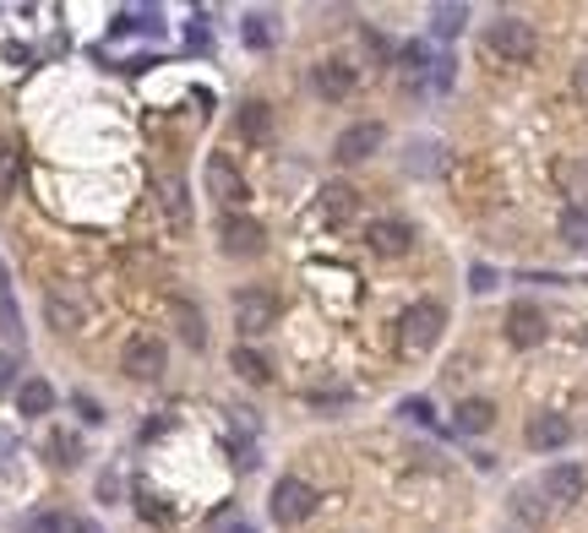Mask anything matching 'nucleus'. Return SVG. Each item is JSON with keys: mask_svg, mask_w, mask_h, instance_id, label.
I'll list each match as a JSON object with an SVG mask.
<instances>
[{"mask_svg": "<svg viewBox=\"0 0 588 533\" xmlns=\"http://www.w3.org/2000/svg\"><path fill=\"white\" fill-rule=\"evenodd\" d=\"M562 235H567V246H588V218L584 213H567V218H562Z\"/></svg>", "mask_w": 588, "mask_h": 533, "instance_id": "72a5a7b5", "label": "nucleus"}, {"mask_svg": "<svg viewBox=\"0 0 588 533\" xmlns=\"http://www.w3.org/2000/svg\"><path fill=\"white\" fill-rule=\"evenodd\" d=\"M202 180H207V196H213V202H224L229 213H235V207H240V202L251 196L246 174H240V169H235V158H224V152H213V158H207Z\"/></svg>", "mask_w": 588, "mask_h": 533, "instance_id": "20e7f679", "label": "nucleus"}, {"mask_svg": "<svg viewBox=\"0 0 588 533\" xmlns=\"http://www.w3.org/2000/svg\"><path fill=\"white\" fill-rule=\"evenodd\" d=\"M398 413H404L409 424H437V408H431L426 398H404L398 402Z\"/></svg>", "mask_w": 588, "mask_h": 533, "instance_id": "2f4dec72", "label": "nucleus"}, {"mask_svg": "<svg viewBox=\"0 0 588 533\" xmlns=\"http://www.w3.org/2000/svg\"><path fill=\"white\" fill-rule=\"evenodd\" d=\"M121 371H126L132 382H158V376H163V343H158V338H132L126 354H121Z\"/></svg>", "mask_w": 588, "mask_h": 533, "instance_id": "f8f14e48", "label": "nucleus"}, {"mask_svg": "<svg viewBox=\"0 0 588 533\" xmlns=\"http://www.w3.org/2000/svg\"><path fill=\"white\" fill-rule=\"evenodd\" d=\"M16 174H22V152H16V147H0V196L16 185Z\"/></svg>", "mask_w": 588, "mask_h": 533, "instance_id": "7c9ffc66", "label": "nucleus"}, {"mask_svg": "<svg viewBox=\"0 0 588 533\" xmlns=\"http://www.w3.org/2000/svg\"><path fill=\"white\" fill-rule=\"evenodd\" d=\"M0 474H16V435L0 430Z\"/></svg>", "mask_w": 588, "mask_h": 533, "instance_id": "c9c22d12", "label": "nucleus"}, {"mask_svg": "<svg viewBox=\"0 0 588 533\" xmlns=\"http://www.w3.org/2000/svg\"><path fill=\"white\" fill-rule=\"evenodd\" d=\"M321 196H327V213H332V218H349V213L360 207V196H354L349 185H327Z\"/></svg>", "mask_w": 588, "mask_h": 533, "instance_id": "c756f323", "label": "nucleus"}, {"mask_svg": "<svg viewBox=\"0 0 588 533\" xmlns=\"http://www.w3.org/2000/svg\"><path fill=\"white\" fill-rule=\"evenodd\" d=\"M229 310H235V327H240L246 338H262V332L279 327V294H273L268 283H246V288H235Z\"/></svg>", "mask_w": 588, "mask_h": 533, "instance_id": "7ed1b4c3", "label": "nucleus"}, {"mask_svg": "<svg viewBox=\"0 0 588 533\" xmlns=\"http://www.w3.org/2000/svg\"><path fill=\"white\" fill-rule=\"evenodd\" d=\"M240 136L246 141H273V104H262V99H251L246 110H240Z\"/></svg>", "mask_w": 588, "mask_h": 533, "instance_id": "aec40b11", "label": "nucleus"}, {"mask_svg": "<svg viewBox=\"0 0 588 533\" xmlns=\"http://www.w3.org/2000/svg\"><path fill=\"white\" fill-rule=\"evenodd\" d=\"M310 88H316V99H327V104H343V99H354L360 77H354V66H349V60L327 55V60H316V66H310Z\"/></svg>", "mask_w": 588, "mask_h": 533, "instance_id": "423d86ee", "label": "nucleus"}, {"mask_svg": "<svg viewBox=\"0 0 588 533\" xmlns=\"http://www.w3.org/2000/svg\"><path fill=\"white\" fill-rule=\"evenodd\" d=\"M71 533H104V529H99L93 518H71Z\"/></svg>", "mask_w": 588, "mask_h": 533, "instance_id": "a19ab883", "label": "nucleus"}, {"mask_svg": "<svg viewBox=\"0 0 588 533\" xmlns=\"http://www.w3.org/2000/svg\"><path fill=\"white\" fill-rule=\"evenodd\" d=\"M398 77H404V88H409V93H420V88L437 77L431 49H426V44H404V49H398Z\"/></svg>", "mask_w": 588, "mask_h": 533, "instance_id": "dca6fc26", "label": "nucleus"}, {"mask_svg": "<svg viewBox=\"0 0 588 533\" xmlns=\"http://www.w3.org/2000/svg\"><path fill=\"white\" fill-rule=\"evenodd\" d=\"M485 49H490V60H501V66H529L534 49H540V38H534V27H529L523 16H496V22L485 27Z\"/></svg>", "mask_w": 588, "mask_h": 533, "instance_id": "f03ea898", "label": "nucleus"}, {"mask_svg": "<svg viewBox=\"0 0 588 533\" xmlns=\"http://www.w3.org/2000/svg\"><path fill=\"white\" fill-rule=\"evenodd\" d=\"M573 93L588 104V60H578V66H573Z\"/></svg>", "mask_w": 588, "mask_h": 533, "instance_id": "58836bf2", "label": "nucleus"}, {"mask_svg": "<svg viewBox=\"0 0 588 533\" xmlns=\"http://www.w3.org/2000/svg\"><path fill=\"white\" fill-rule=\"evenodd\" d=\"M163 316L174 321V332H180V343H185V349H196V354L207 349V321H202V310H196L191 299L169 294V299H163Z\"/></svg>", "mask_w": 588, "mask_h": 533, "instance_id": "ddd939ff", "label": "nucleus"}, {"mask_svg": "<svg viewBox=\"0 0 588 533\" xmlns=\"http://www.w3.org/2000/svg\"><path fill=\"white\" fill-rule=\"evenodd\" d=\"M224 533H257V529H251V523H235V529H224Z\"/></svg>", "mask_w": 588, "mask_h": 533, "instance_id": "79ce46f5", "label": "nucleus"}, {"mask_svg": "<svg viewBox=\"0 0 588 533\" xmlns=\"http://www.w3.org/2000/svg\"><path fill=\"white\" fill-rule=\"evenodd\" d=\"M468 27V5H431V33L437 38H457Z\"/></svg>", "mask_w": 588, "mask_h": 533, "instance_id": "bb28decb", "label": "nucleus"}, {"mask_svg": "<svg viewBox=\"0 0 588 533\" xmlns=\"http://www.w3.org/2000/svg\"><path fill=\"white\" fill-rule=\"evenodd\" d=\"M44 452H49V463H55V468H77V457H82V441H77L71 430H49Z\"/></svg>", "mask_w": 588, "mask_h": 533, "instance_id": "393cba45", "label": "nucleus"}, {"mask_svg": "<svg viewBox=\"0 0 588 533\" xmlns=\"http://www.w3.org/2000/svg\"><path fill=\"white\" fill-rule=\"evenodd\" d=\"M0 332H5L11 343H22V310H16V299H11V277H5V262H0Z\"/></svg>", "mask_w": 588, "mask_h": 533, "instance_id": "a878e982", "label": "nucleus"}, {"mask_svg": "<svg viewBox=\"0 0 588 533\" xmlns=\"http://www.w3.org/2000/svg\"><path fill=\"white\" fill-rule=\"evenodd\" d=\"M452 424L463 430V435H485L490 424H496V402L490 398H463L452 408Z\"/></svg>", "mask_w": 588, "mask_h": 533, "instance_id": "a211bd4d", "label": "nucleus"}, {"mask_svg": "<svg viewBox=\"0 0 588 533\" xmlns=\"http://www.w3.org/2000/svg\"><path fill=\"white\" fill-rule=\"evenodd\" d=\"M540 490H545V501H556V507H578L588 490V474L578 463H551L545 479H540Z\"/></svg>", "mask_w": 588, "mask_h": 533, "instance_id": "9d476101", "label": "nucleus"}, {"mask_svg": "<svg viewBox=\"0 0 588 533\" xmlns=\"http://www.w3.org/2000/svg\"><path fill=\"white\" fill-rule=\"evenodd\" d=\"M404 163H409V174H437L446 158H441L437 141H409V158H404Z\"/></svg>", "mask_w": 588, "mask_h": 533, "instance_id": "cd10ccee", "label": "nucleus"}, {"mask_svg": "<svg viewBox=\"0 0 588 533\" xmlns=\"http://www.w3.org/2000/svg\"><path fill=\"white\" fill-rule=\"evenodd\" d=\"M163 213H169V229H174V235H191V196H185L180 180L163 185Z\"/></svg>", "mask_w": 588, "mask_h": 533, "instance_id": "5701e85b", "label": "nucleus"}, {"mask_svg": "<svg viewBox=\"0 0 588 533\" xmlns=\"http://www.w3.org/2000/svg\"><path fill=\"white\" fill-rule=\"evenodd\" d=\"M523 441H529V452H562L573 441V419L556 413V408H540V413H529Z\"/></svg>", "mask_w": 588, "mask_h": 533, "instance_id": "6e6552de", "label": "nucleus"}, {"mask_svg": "<svg viewBox=\"0 0 588 533\" xmlns=\"http://www.w3.org/2000/svg\"><path fill=\"white\" fill-rule=\"evenodd\" d=\"M382 141H387V126H382V121H354L349 132H338L332 158H338V163H365L371 152H382Z\"/></svg>", "mask_w": 588, "mask_h": 533, "instance_id": "0eeeda50", "label": "nucleus"}, {"mask_svg": "<svg viewBox=\"0 0 588 533\" xmlns=\"http://www.w3.org/2000/svg\"><path fill=\"white\" fill-rule=\"evenodd\" d=\"M185 44H191V49H213V27H207L202 16H191V22H185Z\"/></svg>", "mask_w": 588, "mask_h": 533, "instance_id": "473e14b6", "label": "nucleus"}, {"mask_svg": "<svg viewBox=\"0 0 588 533\" xmlns=\"http://www.w3.org/2000/svg\"><path fill=\"white\" fill-rule=\"evenodd\" d=\"M44 316H49V327L66 338V332H77V327H82V299H71L66 288H49V299H44Z\"/></svg>", "mask_w": 588, "mask_h": 533, "instance_id": "f3484780", "label": "nucleus"}, {"mask_svg": "<svg viewBox=\"0 0 588 533\" xmlns=\"http://www.w3.org/2000/svg\"><path fill=\"white\" fill-rule=\"evenodd\" d=\"M115 490H121V474H99V496L115 501Z\"/></svg>", "mask_w": 588, "mask_h": 533, "instance_id": "ea45409f", "label": "nucleus"}, {"mask_svg": "<svg viewBox=\"0 0 588 533\" xmlns=\"http://www.w3.org/2000/svg\"><path fill=\"white\" fill-rule=\"evenodd\" d=\"M507 343H512V349H534V343H545V310L529 305V299H518V305L507 310Z\"/></svg>", "mask_w": 588, "mask_h": 533, "instance_id": "4468645a", "label": "nucleus"}, {"mask_svg": "<svg viewBox=\"0 0 588 533\" xmlns=\"http://www.w3.org/2000/svg\"><path fill=\"white\" fill-rule=\"evenodd\" d=\"M22 533H71V518H66V512H33V518L22 523Z\"/></svg>", "mask_w": 588, "mask_h": 533, "instance_id": "c85d7f7f", "label": "nucleus"}, {"mask_svg": "<svg viewBox=\"0 0 588 533\" xmlns=\"http://www.w3.org/2000/svg\"><path fill=\"white\" fill-rule=\"evenodd\" d=\"M468 288H474V294H490V288H496V272H490V266H474V272H468Z\"/></svg>", "mask_w": 588, "mask_h": 533, "instance_id": "4c0bfd02", "label": "nucleus"}, {"mask_svg": "<svg viewBox=\"0 0 588 533\" xmlns=\"http://www.w3.org/2000/svg\"><path fill=\"white\" fill-rule=\"evenodd\" d=\"M365 246L376 251V257H409L415 251V224H404V218H376L371 229H365Z\"/></svg>", "mask_w": 588, "mask_h": 533, "instance_id": "9b49d317", "label": "nucleus"}, {"mask_svg": "<svg viewBox=\"0 0 588 533\" xmlns=\"http://www.w3.org/2000/svg\"><path fill=\"white\" fill-rule=\"evenodd\" d=\"M556 185H562V196H567V213H584L588 218V158L556 163Z\"/></svg>", "mask_w": 588, "mask_h": 533, "instance_id": "2eb2a0df", "label": "nucleus"}, {"mask_svg": "<svg viewBox=\"0 0 588 533\" xmlns=\"http://www.w3.org/2000/svg\"><path fill=\"white\" fill-rule=\"evenodd\" d=\"M71 408L82 413V424H104V408H99V398H88V393H77V398H71Z\"/></svg>", "mask_w": 588, "mask_h": 533, "instance_id": "f704fd0d", "label": "nucleus"}, {"mask_svg": "<svg viewBox=\"0 0 588 533\" xmlns=\"http://www.w3.org/2000/svg\"><path fill=\"white\" fill-rule=\"evenodd\" d=\"M229 365H235V376H246L251 387H268V382H273V365H268V360H262L257 349H246V343H240V349L229 354Z\"/></svg>", "mask_w": 588, "mask_h": 533, "instance_id": "b1692460", "label": "nucleus"}, {"mask_svg": "<svg viewBox=\"0 0 588 533\" xmlns=\"http://www.w3.org/2000/svg\"><path fill=\"white\" fill-rule=\"evenodd\" d=\"M218 246H224L229 257H257V251L268 246V229H262L257 218H246V213H229V218L218 224Z\"/></svg>", "mask_w": 588, "mask_h": 533, "instance_id": "1a4fd4ad", "label": "nucleus"}, {"mask_svg": "<svg viewBox=\"0 0 588 533\" xmlns=\"http://www.w3.org/2000/svg\"><path fill=\"white\" fill-rule=\"evenodd\" d=\"M16 408H22L27 419H38V413H49V408H55V387H49L44 376H33V382H22V387H16Z\"/></svg>", "mask_w": 588, "mask_h": 533, "instance_id": "412c9836", "label": "nucleus"}, {"mask_svg": "<svg viewBox=\"0 0 588 533\" xmlns=\"http://www.w3.org/2000/svg\"><path fill=\"white\" fill-rule=\"evenodd\" d=\"M5 393H16V360L0 349V398H5Z\"/></svg>", "mask_w": 588, "mask_h": 533, "instance_id": "e433bc0d", "label": "nucleus"}, {"mask_svg": "<svg viewBox=\"0 0 588 533\" xmlns=\"http://www.w3.org/2000/svg\"><path fill=\"white\" fill-rule=\"evenodd\" d=\"M279 16L273 11H251L246 22H240V38H246V49H273V38H279V27H273Z\"/></svg>", "mask_w": 588, "mask_h": 533, "instance_id": "4be33fe9", "label": "nucleus"}, {"mask_svg": "<svg viewBox=\"0 0 588 533\" xmlns=\"http://www.w3.org/2000/svg\"><path fill=\"white\" fill-rule=\"evenodd\" d=\"M512 518H518V523H529V529H540V523L551 518L545 490H540V485H518V490H512Z\"/></svg>", "mask_w": 588, "mask_h": 533, "instance_id": "6ab92c4d", "label": "nucleus"}, {"mask_svg": "<svg viewBox=\"0 0 588 533\" xmlns=\"http://www.w3.org/2000/svg\"><path fill=\"white\" fill-rule=\"evenodd\" d=\"M441 327H446V310H441L437 299H415V305L398 316V349H404L409 360L431 354L441 343Z\"/></svg>", "mask_w": 588, "mask_h": 533, "instance_id": "f257e3e1", "label": "nucleus"}, {"mask_svg": "<svg viewBox=\"0 0 588 533\" xmlns=\"http://www.w3.org/2000/svg\"><path fill=\"white\" fill-rule=\"evenodd\" d=\"M310 512H316V490H310L299 474H284V479L273 485V523L294 529V523H305Z\"/></svg>", "mask_w": 588, "mask_h": 533, "instance_id": "39448f33", "label": "nucleus"}]
</instances>
